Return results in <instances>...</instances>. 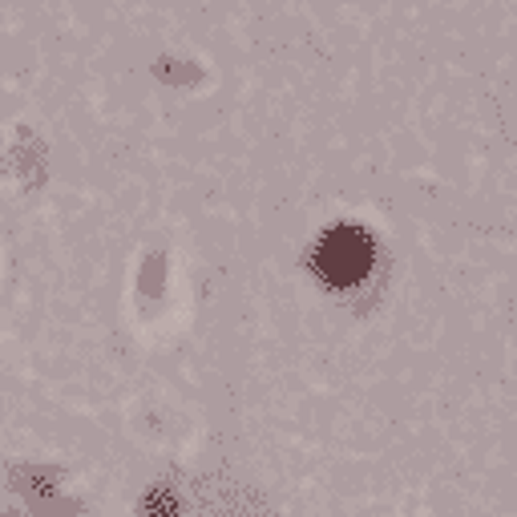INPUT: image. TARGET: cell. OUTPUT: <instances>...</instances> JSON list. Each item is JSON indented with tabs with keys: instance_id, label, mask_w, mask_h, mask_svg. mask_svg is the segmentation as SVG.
<instances>
[{
	"instance_id": "1",
	"label": "cell",
	"mask_w": 517,
	"mask_h": 517,
	"mask_svg": "<svg viewBox=\"0 0 517 517\" xmlns=\"http://www.w3.org/2000/svg\"><path fill=\"white\" fill-rule=\"evenodd\" d=\"M372 259H376V247H372L368 231H360V227H336V231H328L316 243L312 267H316V275L328 287H352V283H360L372 271Z\"/></svg>"
}]
</instances>
